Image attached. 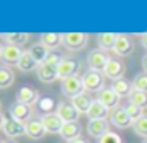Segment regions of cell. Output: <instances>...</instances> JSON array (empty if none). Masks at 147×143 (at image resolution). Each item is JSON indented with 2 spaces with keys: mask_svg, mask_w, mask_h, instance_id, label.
Here are the masks:
<instances>
[{
  "mask_svg": "<svg viewBox=\"0 0 147 143\" xmlns=\"http://www.w3.org/2000/svg\"><path fill=\"white\" fill-rule=\"evenodd\" d=\"M82 82L87 92H101L105 89V73L96 70H87L82 75Z\"/></svg>",
  "mask_w": 147,
  "mask_h": 143,
  "instance_id": "obj_1",
  "label": "cell"
},
{
  "mask_svg": "<svg viewBox=\"0 0 147 143\" xmlns=\"http://www.w3.org/2000/svg\"><path fill=\"white\" fill-rule=\"evenodd\" d=\"M87 41H89V36L86 33H65V34H62V44L70 51H79V49L86 48Z\"/></svg>",
  "mask_w": 147,
  "mask_h": 143,
  "instance_id": "obj_2",
  "label": "cell"
},
{
  "mask_svg": "<svg viewBox=\"0 0 147 143\" xmlns=\"http://www.w3.org/2000/svg\"><path fill=\"white\" fill-rule=\"evenodd\" d=\"M84 90H86L84 82H82V77H79V75H74V77H69V78L62 80V92L70 99H74L79 94H82Z\"/></svg>",
  "mask_w": 147,
  "mask_h": 143,
  "instance_id": "obj_3",
  "label": "cell"
},
{
  "mask_svg": "<svg viewBox=\"0 0 147 143\" xmlns=\"http://www.w3.org/2000/svg\"><path fill=\"white\" fill-rule=\"evenodd\" d=\"M108 61H110V56L106 55V51H103V49H99V48L92 49V51L87 55V67H89V70L103 72L105 67L108 65Z\"/></svg>",
  "mask_w": 147,
  "mask_h": 143,
  "instance_id": "obj_4",
  "label": "cell"
},
{
  "mask_svg": "<svg viewBox=\"0 0 147 143\" xmlns=\"http://www.w3.org/2000/svg\"><path fill=\"white\" fill-rule=\"evenodd\" d=\"M24 55L21 46H14V44H3L2 46V53H0V60L3 65H17L21 56Z\"/></svg>",
  "mask_w": 147,
  "mask_h": 143,
  "instance_id": "obj_5",
  "label": "cell"
},
{
  "mask_svg": "<svg viewBox=\"0 0 147 143\" xmlns=\"http://www.w3.org/2000/svg\"><path fill=\"white\" fill-rule=\"evenodd\" d=\"M9 112H10V118L12 119H16L19 123H28L31 119V116H33V107L16 101L12 106L9 107Z\"/></svg>",
  "mask_w": 147,
  "mask_h": 143,
  "instance_id": "obj_6",
  "label": "cell"
},
{
  "mask_svg": "<svg viewBox=\"0 0 147 143\" xmlns=\"http://www.w3.org/2000/svg\"><path fill=\"white\" fill-rule=\"evenodd\" d=\"M110 121H111V124H115V126L120 128V130H125V128L134 126V121H132L130 116L127 114L125 107H116V109H113L110 112Z\"/></svg>",
  "mask_w": 147,
  "mask_h": 143,
  "instance_id": "obj_7",
  "label": "cell"
},
{
  "mask_svg": "<svg viewBox=\"0 0 147 143\" xmlns=\"http://www.w3.org/2000/svg\"><path fill=\"white\" fill-rule=\"evenodd\" d=\"M57 114L62 118L63 123H77V119L80 116V112L77 111V107L72 102H58Z\"/></svg>",
  "mask_w": 147,
  "mask_h": 143,
  "instance_id": "obj_8",
  "label": "cell"
},
{
  "mask_svg": "<svg viewBox=\"0 0 147 143\" xmlns=\"http://www.w3.org/2000/svg\"><path fill=\"white\" fill-rule=\"evenodd\" d=\"M79 68H80L79 60H75V58H63L62 63L57 67V70H58V78L63 80V78L74 77V75H77Z\"/></svg>",
  "mask_w": 147,
  "mask_h": 143,
  "instance_id": "obj_9",
  "label": "cell"
},
{
  "mask_svg": "<svg viewBox=\"0 0 147 143\" xmlns=\"http://www.w3.org/2000/svg\"><path fill=\"white\" fill-rule=\"evenodd\" d=\"M103 73H105V77L111 78L113 82L118 80V78H123V73H125V63H123L121 60H118V58H110V61H108V65L105 67Z\"/></svg>",
  "mask_w": 147,
  "mask_h": 143,
  "instance_id": "obj_10",
  "label": "cell"
},
{
  "mask_svg": "<svg viewBox=\"0 0 147 143\" xmlns=\"http://www.w3.org/2000/svg\"><path fill=\"white\" fill-rule=\"evenodd\" d=\"M41 121H43V126L46 130V133H60L62 128H63V121L62 118L57 114V112H51V114H43L41 116Z\"/></svg>",
  "mask_w": 147,
  "mask_h": 143,
  "instance_id": "obj_11",
  "label": "cell"
},
{
  "mask_svg": "<svg viewBox=\"0 0 147 143\" xmlns=\"http://www.w3.org/2000/svg\"><path fill=\"white\" fill-rule=\"evenodd\" d=\"M2 133H5V136H9V138H19L21 135H26V123H19L12 118L5 119Z\"/></svg>",
  "mask_w": 147,
  "mask_h": 143,
  "instance_id": "obj_12",
  "label": "cell"
},
{
  "mask_svg": "<svg viewBox=\"0 0 147 143\" xmlns=\"http://www.w3.org/2000/svg\"><path fill=\"white\" fill-rule=\"evenodd\" d=\"M16 97H17V102L28 104V106H34L38 101H39V94H38V90L36 89H33V87H29V85H22V87L17 90Z\"/></svg>",
  "mask_w": 147,
  "mask_h": 143,
  "instance_id": "obj_13",
  "label": "cell"
},
{
  "mask_svg": "<svg viewBox=\"0 0 147 143\" xmlns=\"http://www.w3.org/2000/svg\"><path fill=\"white\" fill-rule=\"evenodd\" d=\"M120 99H121V97L113 90V87L103 89L101 92H98V101H99L101 104H105L108 109H111V111L120 106Z\"/></svg>",
  "mask_w": 147,
  "mask_h": 143,
  "instance_id": "obj_14",
  "label": "cell"
},
{
  "mask_svg": "<svg viewBox=\"0 0 147 143\" xmlns=\"http://www.w3.org/2000/svg\"><path fill=\"white\" fill-rule=\"evenodd\" d=\"M113 51H115L116 56H128V55L134 51V43H132V39L127 34H118V39H116V43H115Z\"/></svg>",
  "mask_w": 147,
  "mask_h": 143,
  "instance_id": "obj_15",
  "label": "cell"
},
{
  "mask_svg": "<svg viewBox=\"0 0 147 143\" xmlns=\"http://www.w3.org/2000/svg\"><path fill=\"white\" fill-rule=\"evenodd\" d=\"M110 131V123L106 119H91L87 124V133L94 138H101L103 135H106Z\"/></svg>",
  "mask_w": 147,
  "mask_h": 143,
  "instance_id": "obj_16",
  "label": "cell"
},
{
  "mask_svg": "<svg viewBox=\"0 0 147 143\" xmlns=\"http://www.w3.org/2000/svg\"><path fill=\"white\" fill-rule=\"evenodd\" d=\"M46 135V130L43 126L41 119H29L26 123V136L31 140H41Z\"/></svg>",
  "mask_w": 147,
  "mask_h": 143,
  "instance_id": "obj_17",
  "label": "cell"
},
{
  "mask_svg": "<svg viewBox=\"0 0 147 143\" xmlns=\"http://www.w3.org/2000/svg\"><path fill=\"white\" fill-rule=\"evenodd\" d=\"M36 73H38V78H39L41 82H45V84H53V82L58 78V70H57V67H51V65H46V63L39 65Z\"/></svg>",
  "mask_w": 147,
  "mask_h": 143,
  "instance_id": "obj_18",
  "label": "cell"
},
{
  "mask_svg": "<svg viewBox=\"0 0 147 143\" xmlns=\"http://www.w3.org/2000/svg\"><path fill=\"white\" fill-rule=\"evenodd\" d=\"M110 112L111 109H108L105 104H101L98 99H94L91 107H89V111H87V118L89 119H106L110 116Z\"/></svg>",
  "mask_w": 147,
  "mask_h": 143,
  "instance_id": "obj_19",
  "label": "cell"
},
{
  "mask_svg": "<svg viewBox=\"0 0 147 143\" xmlns=\"http://www.w3.org/2000/svg\"><path fill=\"white\" fill-rule=\"evenodd\" d=\"M80 133H82V126H80L79 121H77V123H65L63 128H62V131H60L58 135H60L63 140L72 142V140H75V138L80 136Z\"/></svg>",
  "mask_w": 147,
  "mask_h": 143,
  "instance_id": "obj_20",
  "label": "cell"
},
{
  "mask_svg": "<svg viewBox=\"0 0 147 143\" xmlns=\"http://www.w3.org/2000/svg\"><path fill=\"white\" fill-rule=\"evenodd\" d=\"M116 39H118V34H115V33H99L96 36V43H98L99 49H103V51L113 49Z\"/></svg>",
  "mask_w": 147,
  "mask_h": 143,
  "instance_id": "obj_21",
  "label": "cell"
},
{
  "mask_svg": "<svg viewBox=\"0 0 147 143\" xmlns=\"http://www.w3.org/2000/svg\"><path fill=\"white\" fill-rule=\"evenodd\" d=\"M28 51H29V55L34 58V61H36L38 65H43V63L46 61L48 55H50V49H48L43 43H36V44H33Z\"/></svg>",
  "mask_w": 147,
  "mask_h": 143,
  "instance_id": "obj_22",
  "label": "cell"
},
{
  "mask_svg": "<svg viewBox=\"0 0 147 143\" xmlns=\"http://www.w3.org/2000/svg\"><path fill=\"white\" fill-rule=\"evenodd\" d=\"M0 37L5 41V44H14V46H22L28 43L29 34L28 33H2Z\"/></svg>",
  "mask_w": 147,
  "mask_h": 143,
  "instance_id": "obj_23",
  "label": "cell"
},
{
  "mask_svg": "<svg viewBox=\"0 0 147 143\" xmlns=\"http://www.w3.org/2000/svg\"><path fill=\"white\" fill-rule=\"evenodd\" d=\"M39 43H43L50 51H55L62 44V34H58V33H43L39 36Z\"/></svg>",
  "mask_w": 147,
  "mask_h": 143,
  "instance_id": "obj_24",
  "label": "cell"
},
{
  "mask_svg": "<svg viewBox=\"0 0 147 143\" xmlns=\"http://www.w3.org/2000/svg\"><path fill=\"white\" fill-rule=\"evenodd\" d=\"M36 107L41 114H51L53 111H57L58 102L51 96H45V97H39V101L36 102Z\"/></svg>",
  "mask_w": 147,
  "mask_h": 143,
  "instance_id": "obj_25",
  "label": "cell"
},
{
  "mask_svg": "<svg viewBox=\"0 0 147 143\" xmlns=\"http://www.w3.org/2000/svg\"><path fill=\"white\" fill-rule=\"evenodd\" d=\"M70 102L77 107V111H79L80 114H82V112H84V114H87L89 107H91V104H92V99L89 97V94H87V92H82V94L75 96Z\"/></svg>",
  "mask_w": 147,
  "mask_h": 143,
  "instance_id": "obj_26",
  "label": "cell"
},
{
  "mask_svg": "<svg viewBox=\"0 0 147 143\" xmlns=\"http://www.w3.org/2000/svg\"><path fill=\"white\" fill-rule=\"evenodd\" d=\"M38 65L36 61H34V58L29 55V51H24V55L21 56V60H19V63H17V68L21 72H33V70H38Z\"/></svg>",
  "mask_w": 147,
  "mask_h": 143,
  "instance_id": "obj_27",
  "label": "cell"
},
{
  "mask_svg": "<svg viewBox=\"0 0 147 143\" xmlns=\"http://www.w3.org/2000/svg\"><path fill=\"white\" fill-rule=\"evenodd\" d=\"M113 90L120 96V97H128L130 96V92H132V84L128 82V80H125V78H118V80H115L113 82Z\"/></svg>",
  "mask_w": 147,
  "mask_h": 143,
  "instance_id": "obj_28",
  "label": "cell"
},
{
  "mask_svg": "<svg viewBox=\"0 0 147 143\" xmlns=\"http://www.w3.org/2000/svg\"><path fill=\"white\" fill-rule=\"evenodd\" d=\"M14 84V72L7 65H0V89H7Z\"/></svg>",
  "mask_w": 147,
  "mask_h": 143,
  "instance_id": "obj_29",
  "label": "cell"
},
{
  "mask_svg": "<svg viewBox=\"0 0 147 143\" xmlns=\"http://www.w3.org/2000/svg\"><path fill=\"white\" fill-rule=\"evenodd\" d=\"M128 102L142 107V109H147V92L132 89V92H130V96H128Z\"/></svg>",
  "mask_w": 147,
  "mask_h": 143,
  "instance_id": "obj_30",
  "label": "cell"
},
{
  "mask_svg": "<svg viewBox=\"0 0 147 143\" xmlns=\"http://www.w3.org/2000/svg\"><path fill=\"white\" fill-rule=\"evenodd\" d=\"M134 131L142 136V138H147V116L144 114L142 118H139L137 121H134Z\"/></svg>",
  "mask_w": 147,
  "mask_h": 143,
  "instance_id": "obj_31",
  "label": "cell"
},
{
  "mask_svg": "<svg viewBox=\"0 0 147 143\" xmlns=\"http://www.w3.org/2000/svg\"><path fill=\"white\" fill-rule=\"evenodd\" d=\"M132 87L135 90H142V92H147V73L142 72L139 75H135V78L132 80Z\"/></svg>",
  "mask_w": 147,
  "mask_h": 143,
  "instance_id": "obj_32",
  "label": "cell"
},
{
  "mask_svg": "<svg viewBox=\"0 0 147 143\" xmlns=\"http://www.w3.org/2000/svg\"><path fill=\"white\" fill-rule=\"evenodd\" d=\"M125 111H127V114L130 116V119L132 121H137L139 118H142L144 116V109L139 106H135V104H132V102H128L127 106H125Z\"/></svg>",
  "mask_w": 147,
  "mask_h": 143,
  "instance_id": "obj_33",
  "label": "cell"
},
{
  "mask_svg": "<svg viewBox=\"0 0 147 143\" xmlns=\"http://www.w3.org/2000/svg\"><path fill=\"white\" fill-rule=\"evenodd\" d=\"M63 58H65V56H63L62 53H58V51H50V55H48V58H46L45 63H46V65H51V67H58Z\"/></svg>",
  "mask_w": 147,
  "mask_h": 143,
  "instance_id": "obj_34",
  "label": "cell"
},
{
  "mask_svg": "<svg viewBox=\"0 0 147 143\" xmlns=\"http://www.w3.org/2000/svg\"><path fill=\"white\" fill-rule=\"evenodd\" d=\"M98 143H123V140H121V136H120V135L108 131L106 135H103V136L98 140Z\"/></svg>",
  "mask_w": 147,
  "mask_h": 143,
  "instance_id": "obj_35",
  "label": "cell"
},
{
  "mask_svg": "<svg viewBox=\"0 0 147 143\" xmlns=\"http://www.w3.org/2000/svg\"><path fill=\"white\" fill-rule=\"evenodd\" d=\"M142 70L147 73V55H144V56H142Z\"/></svg>",
  "mask_w": 147,
  "mask_h": 143,
  "instance_id": "obj_36",
  "label": "cell"
},
{
  "mask_svg": "<svg viewBox=\"0 0 147 143\" xmlns=\"http://www.w3.org/2000/svg\"><path fill=\"white\" fill-rule=\"evenodd\" d=\"M69 143H89L87 140H84L82 136H79V138H75V140H72V142H69Z\"/></svg>",
  "mask_w": 147,
  "mask_h": 143,
  "instance_id": "obj_37",
  "label": "cell"
},
{
  "mask_svg": "<svg viewBox=\"0 0 147 143\" xmlns=\"http://www.w3.org/2000/svg\"><path fill=\"white\" fill-rule=\"evenodd\" d=\"M3 124H5V116H3V114L0 112V130L3 128Z\"/></svg>",
  "mask_w": 147,
  "mask_h": 143,
  "instance_id": "obj_38",
  "label": "cell"
},
{
  "mask_svg": "<svg viewBox=\"0 0 147 143\" xmlns=\"http://www.w3.org/2000/svg\"><path fill=\"white\" fill-rule=\"evenodd\" d=\"M142 46L147 48V33H146V34H142Z\"/></svg>",
  "mask_w": 147,
  "mask_h": 143,
  "instance_id": "obj_39",
  "label": "cell"
},
{
  "mask_svg": "<svg viewBox=\"0 0 147 143\" xmlns=\"http://www.w3.org/2000/svg\"><path fill=\"white\" fill-rule=\"evenodd\" d=\"M142 143H147V138H144V142H142Z\"/></svg>",
  "mask_w": 147,
  "mask_h": 143,
  "instance_id": "obj_40",
  "label": "cell"
},
{
  "mask_svg": "<svg viewBox=\"0 0 147 143\" xmlns=\"http://www.w3.org/2000/svg\"><path fill=\"white\" fill-rule=\"evenodd\" d=\"M0 53H2V44H0Z\"/></svg>",
  "mask_w": 147,
  "mask_h": 143,
  "instance_id": "obj_41",
  "label": "cell"
},
{
  "mask_svg": "<svg viewBox=\"0 0 147 143\" xmlns=\"http://www.w3.org/2000/svg\"><path fill=\"white\" fill-rule=\"evenodd\" d=\"M3 143H14V142H3Z\"/></svg>",
  "mask_w": 147,
  "mask_h": 143,
  "instance_id": "obj_42",
  "label": "cell"
},
{
  "mask_svg": "<svg viewBox=\"0 0 147 143\" xmlns=\"http://www.w3.org/2000/svg\"><path fill=\"white\" fill-rule=\"evenodd\" d=\"M0 107H2V102H0Z\"/></svg>",
  "mask_w": 147,
  "mask_h": 143,
  "instance_id": "obj_43",
  "label": "cell"
},
{
  "mask_svg": "<svg viewBox=\"0 0 147 143\" xmlns=\"http://www.w3.org/2000/svg\"><path fill=\"white\" fill-rule=\"evenodd\" d=\"M0 143H3V142H2V140H0Z\"/></svg>",
  "mask_w": 147,
  "mask_h": 143,
  "instance_id": "obj_44",
  "label": "cell"
}]
</instances>
